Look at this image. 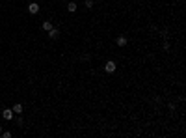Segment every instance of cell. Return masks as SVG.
Wrapping results in <instances>:
<instances>
[{"label": "cell", "instance_id": "6da1fadb", "mask_svg": "<svg viewBox=\"0 0 186 138\" xmlns=\"http://www.w3.org/2000/svg\"><path fill=\"white\" fill-rule=\"evenodd\" d=\"M2 118H4L6 121H13V118H15V112H13L11 108H4V110H2Z\"/></svg>", "mask_w": 186, "mask_h": 138}, {"label": "cell", "instance_id": "7a4b0ae2", "mask_svg": "<svg viewBox=\"0 0 186 138\" xmlns=\"http://www.w3.org/2000/svg\"><path fill=\"white\" fill-rule=\"evenodd\" d=\"M116 69H117V65H116V62H114V60H108L104 64V71H106V73H116Z\"/></svg>", "mask_w": 186, "mask_h": 138}, {"label": "cell", "instance_id": "3957f363", "mask_svg": "<svg viewBox=\"0 0 186 138\" xmlns=\"http://www.w3.org/2000/svg\"><path fill=\"white\" fill-rule=\"evenodd\" d=\"M28 13H30V15L39 13V4H37V2H30V4H28Z\"/></svg>", "mask_w": 186, "mask_h": 138}, {"label": "cell", "instance_id": "277c9868", "mask_svg": "<svg viewBox=\"0 0 186 138\" xmlns=\"http://www.w3.org/2000/svg\"><path fill=\"white\" fill-rule=\"evenodd\" d=\"M126 43H129L126 35H117V37H116V45L117 47H126Z\"/></svg>", "mask_w": 186, "mask_h": 138}, {"label": "cell", "instance_id": "5b68a950", "mask_svg": "<svg viewBox=\"0 0 186 138\" xmlns=\"http://www.w3.org/2000/svg\"><path fill=\"white\" fill-rule=\"evenodd\" d=\"M49 37H50V39H58V37H60V30L52 26V28L49 30Z\"/></svg>", "mask_w": 186, "mask_h": 138}, {"label": "cell", "instance_id": "8992f818", "mask_svg": "<svg viewBox=\"0 0 186 138\" xmlns=\"http://www.w3.org/2000/svg\"><path fill=\"white\" fill-rule=\"evenodd\" d=\"M11 110H13L15 114H22V112H24V106H22L21 103H15L13 106H11Z\"/></svg>", "mask_w": 186, "mask_h": 138}, {"label": "cell", "instance_id": "52a82bcc", "mask_svg": "<svg viewBox=\"0 0 186 138\" xmlns=\"http://www.w3.org/2000/svg\"><path fill=\"white\" fill-rule=\"evenodd\" d=\"M76 7H78L76 2H69V4H67V11H69V13H74V11H76Z\"/></svg>", "mask_w": 186, "mask_h": 138}, {"label": "cell", "instance_id": "ba28073f", "mask_svg": "<svg viewBox=\"0 0 186 138\" xmlns=\"http://www.w3.org/2000/svg\"><path fill=\"white\" fill-rule=\"evenodd\" d=\"M52 26H54V24H52V22H50V21H45V22H43V24H41V28L45 30V32H49V30L52 28Z\"/></svg>", "mask_w": 186, "mask_h": 138}, {"label": "cell", "instance_id": "9c48e42d", "mask_svg": "<svg viewBox=\"0 0 186 138\" xmlns=\"http://www.w3.org/2000/svg\"><path fill=\"white\" fill-rule=\"evenodd\" d=\"M13 120H15V123H17V125H24V120H22L21 114H17V118H13Z\"/></svg>", "mask_w": 186, "mask_h": 138}, {"label": "cell", "instance_id": "30bf717a", "mask_svg": "<svg viewBox=\"0 0 186 138\" xmlns=\"http://www.w3.org/2000/svg\"><path fill=\"white\" fill-rule=\"evenodd\" d=\"M84 6H86V10H91V7L95 6V2L93 0H84Z\"/></svg>", "mask_w": 186, "mask_h": 138}, {"label": "cell", "instance_id": "8fae6325", "mask_svg": "<svg viewBox=\"0 0 186 138\" xmlns=\"http://www.w3.org/2000/svg\"><path fill=\"white\" fill-rule=\"evenodd\" d=\"M0 136H2V138H11V131H2V133H0Z\"/></svg>", "mask_w": 186, "mask_h": 138}, {"label": "cell", "instance_id": "7c38bea8", "mask_svg": "<svg viewBox=\"0 0 186 138\" xmlns=\"http://www.w3.org/2000/svg\"><path fill=\"white\" fill-rule=\"evenodd\" d=\"M162 50H169V41H164V45H162Z\"/></svg>", "mask_w": 186, "mask_h": 138}, {"label": "cell", "instance_id": "4fadbf2b", "mask_svg": "<svg viewBox=\"0 0 186 138\" xmlns=\"http://www.w3.org/2000/svg\"><path fill=\"white\" fill-rule=\"evenodd\" d=\"M82 60H86V62H89V60H91V54H84V56H82Z\"/></svg>", "mask_w": 186, "mask_h": 138}, {"label": "cell", "instance_id": "5bb4252c", "mask_svg": "<svg viewBox=\"0 0 186 138\" xmlns=\"http://www.w3.org/2000/svg\"><path fill=\"white\" fill-rule=\"evenodd\" d=\"M0 133H2V125H0Z\"/></svg>", "mask_w": 186, "mask_h": 138}]
</instances>
